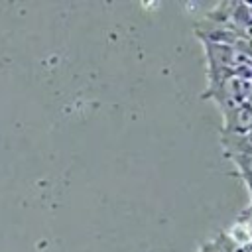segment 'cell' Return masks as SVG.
<instances>
[{"mask_svg": "<svg viewBox=\"0 0 252 252\" xmlns=\"http://www.w3.org/2000/svg\"><path fill=\"white\" fill-rule=\"evenodd\" d=\"M226 158L234 163V167H236L240 179L246 183L248 193H250V199H252V156H246V154H230Z\"/></svg>", "mask_w": 252, "mask_h": 252, "instance_id": "7a4b0ae2", "label": "cell"}, {"mask_svg": "<svg viewBox=\"0 0 252 252\" xmlns=\"http://www.w3.org/2000/svg\"><path fill=\"white\" fill-rule=\"evenodd\" d=\"M242 217H252V199H250V207H246V209H244Z\"/></svg>", "mask_w": 252, "mask_h": 252, "instance_id": "3957f363", "label": "cell"}, {"mask_svg": "<svg viewBox=\"0 0 252 252\" xmlns=\"http://www.w3.org/2000/svg\"><path fill=\"white\" fill-rule=\"evenodd\" d=\"M222 128L220 134H234L244 136L252 132V108L250 104H240L228 110H222Z\"/></svg>", "mask_w": 252, "mask_h": 252, "instance_id": "6da1fadb", "label": "cell"}]
</instances>
